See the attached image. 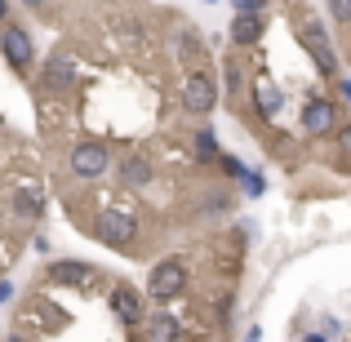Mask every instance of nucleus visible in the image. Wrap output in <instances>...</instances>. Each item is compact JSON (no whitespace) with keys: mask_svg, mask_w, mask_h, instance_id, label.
Returning <instances> with one entry per match:
<instances>
[{"mask_svg":"<svg viewBox=\"0 0 351 342\" xmlns=\"http://www.w3.org/2000/svg\"><path fill=\"white\" fill-rule=\"evenodd\" d=\"M182 284H187V271H182V262H173V258H165V262H156L152 271V298L169 302L182 293Z\"/></svg>","mask_w":351,"mask_h":342,"instance_id":"nucleus-1","label":"nucleus"},{"mask_svg":"<svg viewBox=\"0 0 351 342\" xmlns=\"http://www.w3.org/2000/svg\"><path fill=\"white\" fill-rule=\"evenodd\" d=\"M214 103H218V85L205 71H191V76L182 80V107H187V112H209Z\"/></svg>","mask_w":351,"mask_h":342,"instance_id":"nucleus-2","label":"nucleus"},{"mask_svg":"<svg viewBox=\"0 0 351 342\" xmlns=\"http://www.w3.org/2000/svg\"><path fill=\"white\" fill-rule=\"evenodd\" d=\"M107 147H98V143H80L76 151H71V169L80 173V178H98V173L107 169Z\"/></svg>","mask_w":351,"mask_h":342,"instance_id":"nucleus-3","label":"nucleus"},{"mask_svg":"<svg viewBox=\"0 0 351 342\" xmlns=\"http://www.w3.org/2000/svg\"><path fill=\"white\" fill-rule=\"evenodd\" d=\"M302 45H307V53L316 58V67H320V71H338V58H334V49H329V36L320 32L316 23L302 27Z\"/></svg>","mask_w":351,"mask_h":342,"instance_id":"nucleus-4","label":"nucleus"},{"mask_svg":"<svg viewBox=\"0 0 351 342\" xmlns=\"http://www.w3.org/2000/svg\"><path fill=\"white\" fill-rule=\"evenodd\" d=\"M98 236H103L107 245H129V240L138 236V223L129 214H103L98 218Z\"/></svg>","mask_w":351,"mask_h":342,"instance_id":"nucleus-5","label":"nucleus"},{"mask_svg":"<svg viewBox=\"0 0 351 342\" xmlns=\"http://www.w3.org/2000/svg\"><path fill=\"white\" fill-rule=\"evenodd\" d=\"M0 49H5V58L14 62V67H32V36H27L23 27H5Z\"/></svg>","mask_w":351,"mask_h":342,"instance_id":"nucleus-6","label":"nucleus"},{"mask_svg":"<svg viewBox=\"0 0 351 342\" xmlns=\"http://www.w3.org/2000/svg\"><path fill=\"white\" fill-rule=\"evenodd\" d=\"M334 103H307V112H302V129H307V134H329V129H334Z\"/></svg>","mask_w":351,"mask_h":342,"instance_id":"nucleus-7","label":"nucleus"},{"mask_svg":"<svg viewBox=\"0 0 351 342\" xmlns=\"http://www.w3.org/2000/svg\"><path fill=\"white\" fill-rule=\"evenodd\" d=\"M71 80H76V62H71L67 53H58V58L45 62V85L49 89H67Z\"/></svg>","mask_w":351,"mask_h":342,"instance_id":"nucleus-8","label":"nucleus"},{"mask_svg":"<svg viewBox=\"0 0 351 342\" xmlns=\"http://www.w3.org/2000/svg\"><path fill=\"white\" fill-rule=\"evenodd\" d=\"M112 311L120 320H125V325H134L138 316H143V302H138V293L134 289H125V284H120V289L112 293Z\"/></svg>","mask_w":351,"mask_h":342,"instance_id":"nucleus-9","label":"nucleus"},{"mask_svg":"<svg viewBox=\"0 0 351 342\" xmlns=\"http://www.w3.org/2000/svg\"><path fill=\"white\" fill-rule=\"evenodd\" d=\"M120 178H125V187H147V182H152V160H143V156H129L125 169H120Z\"/></svg>","mask_w":351,"mask_h":342,"instance_id":"nucleus-10","label":"nucleus"},{"mask_svg":"<svg viewBox=\"0 0 351 342\" xmlns=\"http://www.w3.org/2000/svg\"><path fill=\"white\" fill-rule=\"evenodd\" d=\"M49 276H53L58 284H85L94 271H89L85 262H53V267H49Z\"/></svg>","mask_w":351,"mask_h":342,"instance_id":"nucleus-11","label":"nucleus"},{"mask_svg":"<svg viewBox=\"0 0 351 342\" xmlns=\"http://www.w3.org/2000/svg\"><path fill=\"white\" fill-rule=\"evenodd\" d=\"M232 36H236V45H254L258 36H263V18H258V14H240L236 27H232Z\"/></svg>","mask_w":351,"mask_h":342,"instance_id":"nucleus-12","label":"nucleus"},{"mask_svg":"<svg viewBox=\"0 0 351 342\" xmlns=\"http://www.w3.org/2000/svg\"><path fill=\"white\" fill-rule=\"evenodd\" d=\"M147 329H152V342H173V338H178V325H173V316H156Z\"/></svg>","mask_w":351,"mask_h":342,"instance_id":"nucleus-13","label":"nucleus"},{"mask_svg":"<svg viewBox=\"0 0 351 342\" xmlns=\"http://www.w3.org/2000/svg\"><path fill=\"white\" fill-rule=\"evenodd\" d=\"M329 14H334L338 23H351V0H329Z\"/></svg>","mask_w":351,"mask_h":342,"instance_id":"nucleus-14","label":"nucleus"},{"mask_svg":"<svg viewBox=\"0 0 351 342\" xmlns=\"http://www.w3.org/2000/svg\"><path fill=\"white\" fill-rule=\"evenodd\" d=\"M196 147H200V160H214V156H218V151H214V134H200Z\"/></svg>","mask_w":351,"mask_h":342,"instance_id":"nucleus-15","label":"nucleus"},{"mask_svg":"<svg viewBox=\"0 0 351 342\" xmlns=\"http://www.w3.org/2000/svg\"><path fill=\"white\" fill-rule=\"evenodd\" d=\"M18 209H23V214H40V205H36L27 191H18Z\"/></svg>","mask_w":351,"mask_h":342,"instance_id":"nucleus-16","label":"nucleus"},{"mask_svg":"<svg viewBox=\"0 0 351 342\" xmlns=\"http://www.w3.org/2000/svg\"><path fill=\"white\" fill-rule=\"evenodd\" d=\"M240 5V14H258V9H263V0H236Z\"/></svg>","mask_w":351,"mask_h":342,"instance_id":"nucleus-17","label":"nucleus"},{"mask_svg":"<svg viewBox=\"0 0 351 342\" xmlns=\"http://www.w3.org/2000/svg\"><path fill=\"white\" fill-rule=\"evenodd\" d=\"M338 143H343V151H351V125L343 129V134H338Z\"/></svg>","mask_w":351,"mask_h":342,"instance_id":"nucleus-18","label":"nucleus"},{"mask_svg":"<svg viewBox=\"0 0 351 342\" xmlns=\"http://www.w3.org/2000/svg\"><path fill=\"white\" fill-rule=\"evenodd\" d=\"M9 293H14V284H9V280H0V302H5Z\"/></svg>","mask_w":351,"mask_h":342,"instance_id":"nucleus-19","label":"nucleus"},{"mask_svg":"<svg viewBox=\"0 0 351 342\" xmlns=\"http://www.w3.org/2000/svg\"><path fill=\"white\" fill-rule=\"evenodd\" d=\"M5 14H9V5H5V0H0V23H5Z\"/></svg>","mask_w":351,"mask_h":342,"instance_id":"nucleus-20","label":"nucleus"},{"mask_svg":"<svg viewBox=\"0 0 351 342\" xmlns=\"http://www.w3.org/2000/svg\"><path fill=\"white\" fill-rule=\"evenodd\" d=\"M27 5H32V9H40V5H49V0H27Z\"/></svg>","mask_w":351,"mask_h":342,"instance_id":"nucleus-21","label":"nucleus"},{"mask_svg":"<svg viewBox=\"0 0 351 342\" xmlns=\"http://www.w3.org/2000/svg\"><path fill=\"white\" fill-rule=\"evenodd\" d=\"M307 342H325V338H307Z\"/></svg>","mask_w":351,"mask_h":342,"instance_id":"nucleus-22","label":"nucleus"},{"mask_svg":"<svg viewBox=\"0 0 351 342\" xmlns=\"http://www.w3.org/2000/svg\"><path fill=\"white\" fill-rule=\"evenodd\" d=\"M343 89H347V98H351V85H343Z\"/></svg>","mask_w":351,"mask_h":342,"instance_id":"nucleus-23","label":"nucleus"},{"mask_svg":"<svg viewBox=\"0 0 351 342\" xmlns=\"http://www.w3.org/2000/svg\"><path fill=\"white\" fill-rule=\"evenodd\" d=\"M9 342H23V338H9Z\"/></svg>","mask_w":351,"mask_h":342,"instance_id":"nucleus-24","label":"nucleus"}]
</instances>
